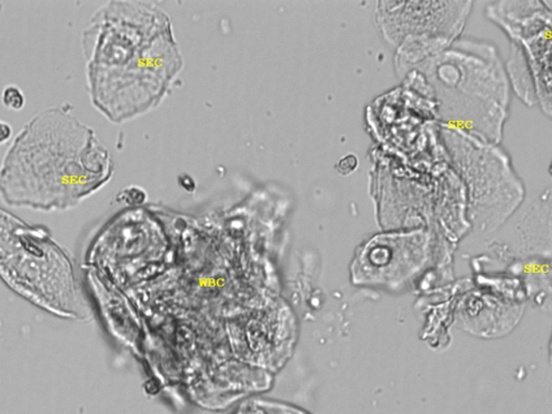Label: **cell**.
Returning <instances> with one entry per match:
<instances>
[{
    "label": "cell",
    "mask_w": 552,
    "mask_h": 414,
    "mask_svg": "<svg viewBox=\"0 0 552 414\" xmlns=\"http://www.w3.org/2000/svg\"><path fill=\"white\" fill-rule=\"evenodd\" d=\"M0 99H1L4 107L11 111H22L25 107V104H26L24 93L16 84L6 86L1 92Z\"/></svg>",
    "instance_id": "4"
},
{
    "label": "cell",
    "mask_w": 552,
    "mask_h": 414,
    "mask_svg": "<svg viewBox=\"0 0 552 414\" xmlns=\"http://www.w3.org/2000/svg\"><path fill=\"white\" fill-rule=\"evenodd\" d=\"M113 158L69 105L34 116L14 137L0 163V196L8 206L64 212L113 177Z\"/></svg>",
    "instance_id": "2"
},
{
    "label": "cell",
    "mask_w": 552,
    "mask_h": 414,
    "mask_svg": "<svg viewBox=\"0 0 552 414\" xmlns=\"http://www.w3.org/2000/svg\"><path fill=\"white\" fill-rule=\"evenodd\" d=\"M91 103L116 124L156 109L184 67L166 12L146 1H109L81 37Z\"/></svg>",
    "instance_id": "1"
},
{
    "label": "cell",
    "mask_w": 552,
    "mask_h": 414,
    "mask_svg": "<svg viewBox=\"0 0 552 414\" xmlns=\"http://www.w3.org/2000/svg\"><path fill=\"white\" fill-rule=\"evenodd\" d=\"M0 278L16 295L56 318H88L69 253L48 228L25 223L1 207Z\"/></svg>",
    "instance_id": "3"
},
{
    "label": "cell",
    "mask_w": 552,
    "mask_h": 414,
    "mask_svg": "<svg viewBox=\"0 0 552 414\" xmlns=\"http://www.w3.org/2000/svg\"><path fill=\"white\" fill-rule=\"evenodd\" d=\"M14 137V128L11 124L6 122L5 120H0V146L11 141Z\"/></svg>",
    "instance_id": "5"
}]
</instances>
